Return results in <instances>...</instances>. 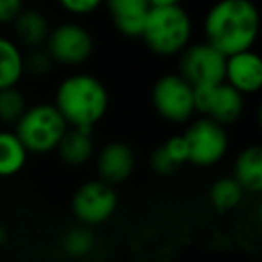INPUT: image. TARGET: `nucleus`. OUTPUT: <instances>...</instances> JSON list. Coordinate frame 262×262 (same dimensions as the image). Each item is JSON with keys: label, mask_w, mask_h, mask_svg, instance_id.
<instances>
[{"label": "nucleus", "mask_w": 262, "mask_h": 262, "mask_svg": "<svg viewBox=\"0 0 262 262\" xmlns=\"http://www.w3.org/2000/svg\"><path fill=\"white\" fill-rule=\"evenodd\" d=\"M8 241V228L4 225H0V246Z\"/></svg>", "instance_id": "obj_28"}, {"label": "nucleus", "mask_w": 262, "mask_h": 262, "mask_svg": "<svg viewBox=\"0 0 262 262\" xmlns=\"http://www.w3.org/2000/svg\"><path fill=\"white\" fill-rule=\"evenodd\" d=\"M149 165L158 176H171L180 169L178 165L169 158V155L165 153V149L162 147V144L153 151V153H151Z\"/></svg>", "instance_id": "obj_25"}, {"label": "nucleus", "mask_w": 262, "mask_h": 262, "mask_svg": "<svg viewBox=\"0 0 262 262\" xmlns=\"http://www.w3.org/2000/svg\"><path fill=\"white\" fill-rule=\"evenodd\" d=\"M43 49L51 56L54 65L74 69L90 61L95 51V38L83 24L67 20L52 26Z\"/></svg>", "instance_id": "obj_5"}, {"label": "nucleus", "mask_w": 262, "mask_h": 262, "mask_svg": "<svg viewBox=\"0 0 262 262\" xmlns=\"http://www.w3.org/2000/svg\"><path fill=\"white\" fill-rule=\"evenodd\" d=\"M67 129L69 126L65 119L52 102H36L27 106L20 120L13 126V131L29 155L38 157L54 153Z\"/></svg>", "instance_id": "obj_4"}, {"label": "nucleus", "mask_w": 262, "mask_h": 262, "mask_svg": "<svg viewBox=\"0 0 262 262\" xmlns=\"http://www.w3.org/2000/svg\"><path fill=\"white\" fill-rule=\"evenodd\" d=\"M95 139L90 129L69 127L56 147L58 158L69 167H83L95 157Z\"/></svg>", "instance_id": "obj_15"}, {"label": "nucleus", "mask_w": 262, "mask_h": 262, "mask_svg": "<svg viewBox=\"0 0 262 262\" xmlns=\"http://www.w3.org/2000/svg\"><path fill=\"white\" fill-rule=\"evenodd\" d=\"M27 0H0V27H11L16 16L26 9Z\"/></svg>", "instance_id": "obj_26"}, {"label": "nucleus", "mask_w": 262, "mask_h": 262, "mask_svg": "<svg viewBox=\"0 0 262 262\" xmlns=\"http://www.w3.org/2000/svg\"><path fill=\"white\" fill-rule=\"evenodd\" d=\"M232 178L243 187L244 192L262 190V147L248 146L235 157Z\"/></svg>", "instance_id": "obj_16"}, {"label": "nucleus", "mask_w": 262, "mask_h": 262, "mask_svg": "<svg viewBox=\"0 0 262 262\" xmlns=\"http://www.w3.org/2000/svg\"><path fill=\"white\" fill-rule=\"evenodd\" d=\"M182 135L189 147V164L196 167H214L228 153L230 137L226 127L207 117L190 120Z\"/></svg>", "instance_id": "obj_6"}, {"label": "nucleus", "mask_w": 262, "mask_h": 262, "mask_svg": "<svg viewBox=\"0 0 262 262\" xmlns=\"http://www.w3.org/2000/svg\"><path fill=\"white\" fill-rule=\"evenodd\" d=\"M151 8H167V6H182L183 0H147Z\"/></svg>", "instance_id": "obj_27"}, {"label": "nucleus", "mask_w": 262, "mask_h": 262, "mask_svg": "<svg viewBox=\"0 0 262 262\" xmlns=\"http://www.w3.org/2000/svg\"><path fill=\"white\" fill-rule=\"evenodd\" d=\"M95 171L97 178L108 185L117 187L127 182L135 171L137 157L133 147L122 140H112L95 151Z\"/></svg>", "instance_id": "obj_11"}, {"label": "nucleus", "mask_w": 262, "mask_h": 262, "mask_svg": "<svg viewBox=\"0 0 262 262\" xmlns=\"http://www.w3.org/2000/svg\"><path fill=\"white\" fill-rule=\"evenodd\" d=\"M27 97L18 86L0 90V124L15 126L27 110Z\"/></svg>", "instance_id": "obj_20"}, {"label": "nucleus", "mask_w": 262, "mask_h": 262, "mask_svg": "<svg viewBox=\"0 0 262 262\" xmlns=\"http://www.w3.org/2000/svg\"><path fill=\"white\" fill-rule=\"evenodd\" d=\"M119 207V196L115 187L99 178L83 182L72 194L70 208L83 226H99L106 223Z\"/></svg>", "instance_id": "obj_8"}, {"label": "nucleus", "mask_w": 262, "mask_h": 262, "mask_svg": "<svg viewBox=\"0 0 262 262\" xmlns=\"http://www.w3.org/2000/svg\"><path fill=\"white\" fill-rule=\"evenodd\" d=\"M225 67L226 56L205 40L190 43L178 56V74L194 88L225 83Z\"/></svg>", "instance_id": "obj_9"}, {"label": "nucleus", "mask_w": 262, "mask_h": 262, "mask_svg": "<svg viewBox=\"0 0 262 262\" xmlns=\"http://www.w3.org/2000/svg\"><path fill=\"white\" fill-rule=\"evenodd\" d=\"M151 102L158 117L171 124H187L194 119V86L178 72L160 76L151 88Z\"/></svg>", "instance_id": "obj_7"}, {"label": "nucleus", "mask_w": 262, "mask_h": 262, "mask_svg": "<svg viewBox=\"0 0 262 262\" xmlns=\"http://www.w3.org/2000/svg\"><path fill=\"white\" fill-rule=\"evenodd\" d=\"M24 49L11 36L0 34V90L18 86L26 77Z\"/></svg>", "instance_id": "obj_17"}, {"label": "nucleus", "mask_w": 262, "mask_h": 262, "mask_svg": "<svg viewBox=\"0 0 262 262\" xmlns=\"http://www.w3.org/2000/svg\"><path fill=\"white\" fill-rule=\"evenodd\" d=\"M31 2H45V0H31Z\"/></svg>", "instance_id": "obj_29"}, {"label": "nucleus", "mask_w": 262, "mask_h": 262, "mask_svg": "<svg viewBox=\"0 0 262 262\" xmlns=\"http://www.w3.org/2000/svg\"><path fill=\"white\" fill-rule=\"evenodd\" d=\"M244 198V190L232 176H225L214 182L210 189V203L215 210L228 212L241 205Z\"/></svg>", "instance_id": "obj_19"}, {"label": "nucleus", "mask_w": 262, "mask_h": 262, "mask_svg": "<svg viewBox=\"0 0 262 262\" xmlns=\"http://www.w3.org/2000/svg\"><path fill=\"white\" fill-rule=\"evenodd\" d=\"M13 40L22 49L33 51L41 49L51 34L52 24L49 16L38 8H27L16 16V20L11 24Z\"/></svg>", "instance_id": "obj_14"}, {"label": "nucleus", "mask_w": 262, "mask_h": 262, "mask_svg": "<svg viewBox=\"0 0 262 262\" xmlns=\"http://www.w3.org/2000/svg\"><path fill=\"white\" fill-rule=\"evenodd\" d=\"M194 22L183 6L151 8L140 40L158 58H178L192 43Z\"/></svg>", "instance_id": "obj_3"}, {"label": "nucleus", "mask_w": 262, "mask_h": 262, "mask_svg": "<svg viewBox=\"0 0 262 262\" xmlns=\"http://www.w3.org/2000/svg\"><path fill=\"white\" fill-rule=\"evenodd\" d=\"M52 104L69 127L92 131L108 113L110 92L94 74L74 72L58 83Z\"/></svg>", "instance_id": "obj_2"}, {"label": "nucleus", "mask_w": 262, "mask_h": 262, "mask_svg": "<svg viewBox=\"0 0 262 262\" xmlns=\"http://www.w3.org/2000/svg\"><path fill=\"white\" fill-rule=\"evenodd\" d=\"M113 27L126 38H140L151 6L147 0H104Z\"/></svg>", "instance_id": "obj_13"}, {"label": "nucleus", "mask_w": 262, "mask_h": 262, "mask_svg": "<svg viewBox=\"0 0 262 262\" xmlns=\"http://www.w3.org/2000/svg\"><path fill=\"white\" fill-rule=\"evenodd\" d=\"M56 2L67 15L74 16V18L94 15L104 4V0H56Z\"/></svg>", "instance_id": "obj_23"}, {"label": "nucleus", "mask_w": 262, "mask_h": 262, "mask_svg": "<svg viewBox=\"0 0 262 262\" xmlns=\"http://www.w3.org/2000/svg\"><path fill=\"white\" fill-rule=\"evenodd\" d=\"M246 99L226 83L194 88V112L200 117L215 120L221 126L233 124L243 117Z\"/></svg>", "instance_id": "obj_10"}, {"label": "nucleus", "mask_w": 262, "mask_h": 262, "mask_svg": "<svg viewBox=\"0 0 262 262\" xmlns=\"http://www.w3.org/2000/svg\"><path fill=\"white\" fill-rule=\"evenodd\" d=\"M54 61L51 59V56L47 54L43 47L41 49H33V51H27L24 54V69H26V76L33 77H47L49 74L54 70Z\"/></svg>", "instance_id": "obj_22"}, {"label": "nucleus", "mask_w": 262, "mask_h": 262, "mask_svg": "<svg viewBox=\"0 0 262 262\" xmlns=\"http://www.w3.org/2000/svg\"><path fill=\"white\" fill-rule=\"evenodd\" d=\"M95 248V235L88 226H74L63 237V250L72 258H84Z\"/></svg>", "instance_id": "obj_21"}, {"label": "nucleus", "mask_w": 262, "mask_h": 262, "mask_svg": "<svg viewBox=\"0 0 262 262\" xmlns=\"http://www.w3.org/2000/svg\"><path fill=\"white\" fill-rule=\"evenodd\" d=\"M225 83L243 95H253L262 88V59L253 49L226 58Z\"/></svg>", "instance_id": "obj_12"}, {"label": "nucleus", "mask_w": 262, "mask_h": 262, "mask_svg": "<svg viewBox=\"0 0 262 262\" xmlns=\"http://www.w3.org/2000/svg\"><path fill=\"white\" fill-rule=\"evenodd\" d=\"M29 151L13 129H0V178H13L26 169Z\"/></svg>", "instance_id": "obj_18"}, {"label": "nucleus", "mask_w": 262, "mask_h": 262, "mask_svg": "<svg viewBox=\"0 0 262 262\" xmlns=\"http://www.w3.org/2000/svg\"><path fill=\"white\" fill-rule=\"evenodd\" d=\"M162 147L165 149V153L169 155L172 162H174L178 167H182L183 164L189 162V147H187V142L183 139V135H172L162 144Z\"/></svg>", "instance_id": "obj_24"}, {"label": "nucleus", "mask_w": 262, "mask_h": 262, "mask_svg": "<svg viewBox=\"0 0 262 262\" xmlns=\"http://www.w3.org/2000/svg\"><path fill=\"white\" fill-rule=\"evenodd\" d=\"M205 41L228 58L253 49L260 33V13L253 0H215L201 22Z\"/></svg>", "instance_id": "obj_1"}]
</instances>
